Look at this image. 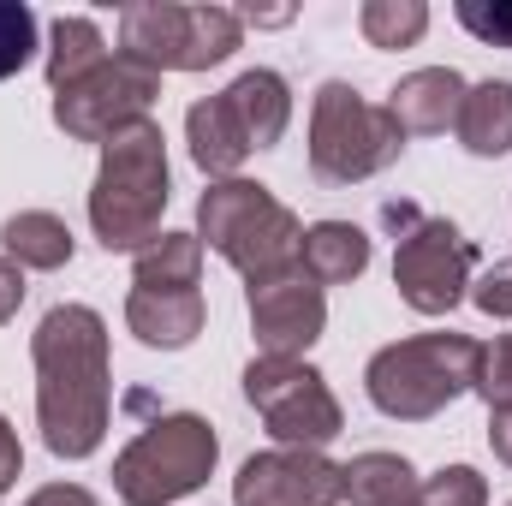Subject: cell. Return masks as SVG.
I'll return each mask as SVG.
<instances>
[{
    "label": "cell",
    "mask_w": 512,
    "mask_h": 506,
    "mask_svg": "<svg viewBox=\"0 0 512 506\" xmlns=\"http://www.w3.org/2000/svg\"><path fill=\"white\" fill-rule=\"evenodd\" d=\"M36 364V429L54 459H90L114 417L108 322L90 304H54L30 334Z\"/></svg>",
    "instance_id": "cell-1"
},
{
    "label": "cell",
    "mask_w": 512,
    "mask_h": 506,
    "mask_svg": "<svg viewBox=\"0 0 512 506\" xmlns=\"http://www.w3.org/2000/svg\"><path fill=\"white\" fill-rule=\"evenodd\" d=\"M477 376H483V346L447 328V334H411V340L382 346L364 370V393L382 417L429 423L453 399L477 393Z\"/></svg>",
    "instance_id": "cell-2"
},
{
    "label": "cell",
    "mask_w": 512,
    "mask_h": 506,
    "mask_svg": "<svg viewBox=\"0 0 512 506\" xmlns=\"http://www.w3.org/2000/svg\"><path fill=\"white\" fill-rule=\"evenodd\" d=\"M167 191V137L155 120H137L114 143H102V167L90 185V227L102 251H143L161 233Z\"/></svg>",
    "instance_id": "cell-3"
},
{
    "label": "cell",
    "mask_w": 512,
    "mask_h": 506,
    "mask_svg": "<svg viewBox=\"0 0 512 506\" xmlns=\"http://www.w3.org/2000/svg\"><path fill=\"white\" fill-rule=\"evenodd\" d=\"M197 239L221 262H233L245 274V286L256 280H274L286 268H298L304 251V221L251 179H215L203 197H197Z\"/></svg>",
    "instance_id": "cell-4"
},
{
    "label": "cell",
    "mask_w": 512,
    "mask_h": 506,
    "mask_svg": "<svg viewBox=\"0 0 512 506\" xmlns=\"http://www.w3.org/2000/svg\"><path fill=\"white\" fill-rule=\"evenodd\" d=\"M215 459H221L215 423L197 411H167L137 441H126V453L114 459V489L126 506H173L215 477Z\"/></svg>",
    "instance_id": "cell-5"
},
{
    "label": "cell",
    "mask_w": 512,
    "mask_h": 506,
    "mask_svg": "<svg viewBox=\"0 0 512 506\" xmlns=\"http://www.w3.org/2000/svg\"><path fill=\"white\" fill-rule=\"evenodd\" d=\"M399 155H405V131L387 114V102H364L346 78H328L310 96V173L322 185L376 179Z\"/></svg>",
    "instance_id": "cell-6"
},
{
    "label": "cell",
    "mask_w": 512,
    "mask_h": 506,
    "mask_svg": "<svg viewBox=\"0 0 512 506\" xmlns=\"http://www.w3.org/2000/svg\"><path fill=\"white\" fill-rule=\"evenodd\" d=\"M245 42V18L227 6H126L120 12V54L149 72H209L227 66Z\"/></svg>",
    "instance_id": "cell-7"
},
{
    "label": "cell",
    "mask_w": 512,
    "mask_h": 506,
    "mask_svg": "<svg viewBox=\"0 0 512 506\" xmlns=\"http://www.w3.org/2000/svg\"><path fill=\"white\" fill-rule=\"evenodd\" d=\"M382 221L399 233L393 245V286L417 316H447L465 292H471V268H477V245L441 221V215H417L411 203H387Z\"/></svg>",
    "instance_id": "cell-8"
},
{
    "label": "cell",
    "mask_w": 512,
    "mask_h": 506,
    "mask_svg": "<svg viewBox=\"0 0 512 506\" xmlns=\"http://www.w3.org/2000/svg\"><path fill=\"white\" fill-rule=\"evenodd\" d=\"M245 399L256 405V417L268 423V435L280 447L322 453L346 429V411H340L328 376L304 358H251L245 364Z\"/></svg>",
    "instance_id": "cell-9"
},
{
    "label": "cell",
    "mask_w": 512,
    "mask_h": 506,
    "mask_svg": "<svg viewBox=\"0 0 512 506\" xmlns=\"http://www.w3.org/2000/svg\"><path fill=\"white\" fill-rule=\"evenodd\" d=\"M155 96H161V72L137 66L131 54H108L90 78H78L54 96V126L72 143H114L120 131L149 120Z\"/></svg>",
    "instance_id": "cell-10"
},
{
    "label": "cell",
    "mask_w": 512,
    "mask_h": 506,
    "mask_svg": "<svg viewBox=\"0 0 512 506\" xmlns=\"http://www.w3.org/2000/svg\"><path fill=\"white\" fill-rule=\"evenodd\" d=\"M245 310H251V334L262 358H304L328 328V292L304 268H286L274 280L245 286Z\"/></svg>",
    "instance_id": "cell-11"
},
{
    "label": "cell",
    "mask_w": 512,
    "mask_h": 506,
    "mask_svg": "<svg viewBox=\"0 0 512 506\" xmlns=\"http://www.w3.org/2000/svg\"><path fill=\"white\" fill-rule=\"evenodd\" d=\"M346 471L328 453L310 447H274L251 453L233 477V506H340Z\"/></svg>",
    "instance_id": "cell-12"
},
{
    "label": "cell",
    "mask_w": 512,
    "mask_h": 506,
    "mask_svg": "<svg viewBox=\"0 0 512 506\" xmlns=\"http://www.w3.org/2000/svg\"><path fill=\"white\" fill-rule=\"evenodd\" d=\"M465 90H471V84H465L453 66H423V72H405V78L393 84L387 114L399 120L405 137H435V131H447L459 120Z\"/></svg>",
    "instance_id": "cell-13"
},
{
    "label": "cell",
    "mask_w": 512,
    "mask_h": 506,
    "mask_svg": "<svg viewBox=\"0 0 512 506\" xmlns=\"http://www.w3.org/2000/svg\"><path fill=\"white\" fill-rule=\"evenodd\" d=\"M203 322H209V304H203L197 286L191 292H143V286H131L126 298V328L149 352H185L203 334Z\"/></svg>",
    "instance_id": "cell-14"
},
{
    "label": "cell",
    "mask_w": 512,
    "mask_h": 506,
    "mask_svg": "<svg viewBox=\"0 0 512 506\" xmlns=\"http://www.w3.org/2000/svg\"><path fill=\"white\" fill-rule=\"evenodd\" d=\"M221 102H227V114L239 120L251 155L256 149H274V143L286 137V126H292V84H286L280 72H268V66L239 72V78L221 90Z\"/></svg>",
    "instance_id": "cell-15"
},
{
    "label": "cell",
    "mask_w": 512,
    "mask_h": 506,
    "mask_svg": "<svg viewBox=\"0 0 512 506\" xmlns=\"http://www.w3.org/2000/svg\"><path fill=\"white\" fill-rule=\"evenodd\" d=\"M185 143H191V161H197L209 179H239V167L251 161V143H245V131L227 114L221 96L191 102V114H185Z\"/></svg>",
    "instance_id": "cell-16"
},
{
    "label": "cell",
    "mask_w": 512,
    "mask_h": 506,
    "mask_svg": "<svg viewBox=\"0 0 512 506\" xmlns=\"http://www.w3.org/2000/svg\"><path fill=\"white\" fill-rule=\"evenodd\" d=\"M298 268H304L316 286H352V280L370 268V233L352 227V221H316V227H304Z\"/></svg>",
    "instance_id": "cell-17"
},
{
    "label": "cell",
    "mask_w": 512,
    "mask_h": 506,
    "mask_svg": "<svg viewBox=\"0 0 512 506\" xmlns=\"http://www.w3.org/2000/svg\"><path fill=\"white\" fill-rule=\"evenodd\" d=\"M453 131H459V143H465L477 161H501V155H512V84L507 78L471 84Z\"/></svg>",
    "instance_id": "cell-18"
},
{
    "label": "cell",
    "mask_w": 512,
    "mask_h": 506,
    "mask_svg": "<svg viewBox=\"0 0 512 506\" xmlns=\"http://www.w3.org/2000/svg\"><path fill=\"white\" fill-rule=\"evenodd\" d=\"M72 251H78L72 227H66L60 215H48V209H18V215L0 221V256H12L18 268L54 274V268L72 262Z\"/></svg>",
    "instance_id": "cell-19"
},
{
    "label": "cell",
    "mask_w": 512,
    "mask_h": 506,
    "mask_svg": "<svg viewBox=\"0 0 512 506\" xmlns=\"http://www.w3.org/2000/svg\"><path fill=\"white\" fill-rule=\"evenodd\" d=\"M197 280H203V239L197 233H155L131 262V286H143V292H191Z\"/></svg>",
    "instance_id": "cell-20"
},
{
    "label": "cell",
    "mask_w": 512,
    "mask_h": 506,
    "mask_svg": "<svg viewBox=\"0 0 512 506\" xmlns=\"http://www.w3.org/2000/svg\"><path fill=\"white\" fill-rule=\"evenodd\" d=\"M108 60V48H102V30H96V18H54L48 24V90L60 96L66 84H78V78H90L96 66Z\"/></svg>",
    "instance_id": "cell-21"
},
{
    "label": "cell",
    "mask_w": 512,
    "mask_h": 506,
    "mask_svg": "<svg viewBox=\"0 0 512 506\" xmlns=\"http://www.w3.org/2000/svg\"><path fill=\"white\" fill-rule=\"evenodd\" d=\"M340 471H346V501L352 506H393L417 495V471L399 453H358Z\"/></svg>",
    "instance_id": "cell-22"
},
{
    "label": "cell",
    "mask_w": 512,
    "mask_h": 506,
    "mask_svg": "<svg viewBox=\"0 0 512 506\" xmlns=\"http://www.w3.org/2000/svg\"><path fill=\"white\" fill-rule=\"evenodd\" d=\"M358 30L370 48H411L429 30V6L423 0H364Z\"/></svg>",
    "instance_id": "cell-23"
},
{
    "label": "cell",
    "mask_w": 512,
    "mask_h": 506,
    "mask_svg": "<svg viewBox=\"0 0 512 506\" xmlns=\"http://www.w3.org/2000/svg\"><path fill=\"white\" fill-rule=\"evenodd\" d=\"M36 36H42L36 12H30L24 0H0V78L24 72V66L36 60Z\"/></svg>",
    "instance_id": "cell-24"
},
{
    "label": "cell",
    "mask_w": 512,
    "mask_h": 506,
    "mask_svg": "<svg viewBox=\"0 0 512 506\" xmlns=\"http://www.w3.org/2000/svg\"><path fill=\"white\" fill-rule=\"evenodd\" d=\"M417 501L423 506H489V483L471 465H441L435 477L417 483Z\"/></svg>",
    "instance_id": "cell-25"
},
{
    "label": "cell",
    "mask_w": 512,
    "mask_h": 506,
    "mask_svg": "<svg viewBox=\"0 0 512 506\" xmlns=\"http://www.w3.org/2000/svg\"><path fill=\"white\" fill-rule=\"evenodd\" d=\"M453 18L477 36V42H489V48H512V0H459L453 6Z\"/></svg>",
    "instance_id": "cell-26"
},
{
    "label": "cell",
    "mask_w": 512,
    "mask_h": 506,
    "mask_svg": "<svg viewBox=\"0 0 512 506\" xmlns=\"http://www.w3.org/2000/svg\"><path fill=\"white\" fill-rule=\"evenodd\" d=\"M477 393L489 411H512V334H501L495 346H483V376H477Z\"/></svg>",
    "instance_id": "cell-27"
},
{
    "label": "cell",
    "mask_w": 512,
    "mask_h": 506,
    "mask_svg": "<svg viewBox=\"0 0 512 506\" xmlns=\"http://www.w3.org/2000/svg\"><path fill=\"white\" fill-rule=\"evenodd\" d=\"M483 316H495V322H507L512 316V262H495L483 280H471V292H465Z\"/></svg>",
    "instance_id": "cell-28"
},
{
    "label": "cell",
    "mask_w": 512,
    "mask_h": 506,
    "mask_svg": "<svg viewBox=\"0 0 512 506\" xmlns=\"http://www.w3.org/2000/svg\"><path fill=\"white\" fill-rule=\"evenodd\" d=\"M24 292H30V286H24V268H18L12 256H0V328H6L12 316H18Z\"/></svg>",
    "instance_id": "cell-29"
},
{
    "label": "cell",
    "mask_w": 512,
    "mask_h": 506,
    "mask_svg": "<svg viewBox=\"0 0 512 506\" xmlns=\"http://www.w3.org/2000/svg\"><path fill=\"white\" fill-rule=\"evenodd\" d=\"M24 477V447H18V435H12V423L0 417V495L12 489Z\"/></svg>",
    "instance_id": "cell-30"
},
{
    "label": "cell",
    "mask_w": 512,
    "mask_h": 506,
    "mask_svg": "<svg viewBox=\"0 0 512 506\" xmlns=\"http://www.w3.org/2000/svg\"><path fill=\"white\" fill-rule=\"evenodd\" d=\"M24 506H102V501H96L84 483H48V489H36Z\"/></svg>",
    "instance_id": "cell-31"
},
{
    "label": "cell",
    "mask_w": 512,
    "mask_h": 506,
    "mask_svg": "<svg viewBox=\"0 0 512 506\" xmlns=\"http://www.w3.org/2000/svg\"><path fill=\"white\" fill-rule=\"evenodd\" d=\"M489 447L501 465H512V411H489Z\"/></svg>",
    "instance_id": "cell-32"
},
{
    "label": "cell",
    "mask_w": 512,
    "mask_h": 506,
    "mask_svg": "<svg viewBox=\"0 0 512 506\" xmlns=\"http://www.w3.org/2000/svg\"><path fill=\"white\" fill-rule=\"evenodd\" d=\"M393 506H423V501H417V495H411V501H393Z\"/></svg>",
    "instance_id": "cell-33"
},
{
    "label": "cell",
    "mask_w": 512,
    "mask_h": 506,
    "mask_svg": "<svg viewBox=\"0 0 512 506\" xmlns=\"http://www.w3.org/2000/svg\"><path fill=\"white\" fill-rule=\"evenodd\" d=\"M507 506H512V501H507Z\"/></svg>",
    "instance_id": "cell-34"
}]
</instances>
